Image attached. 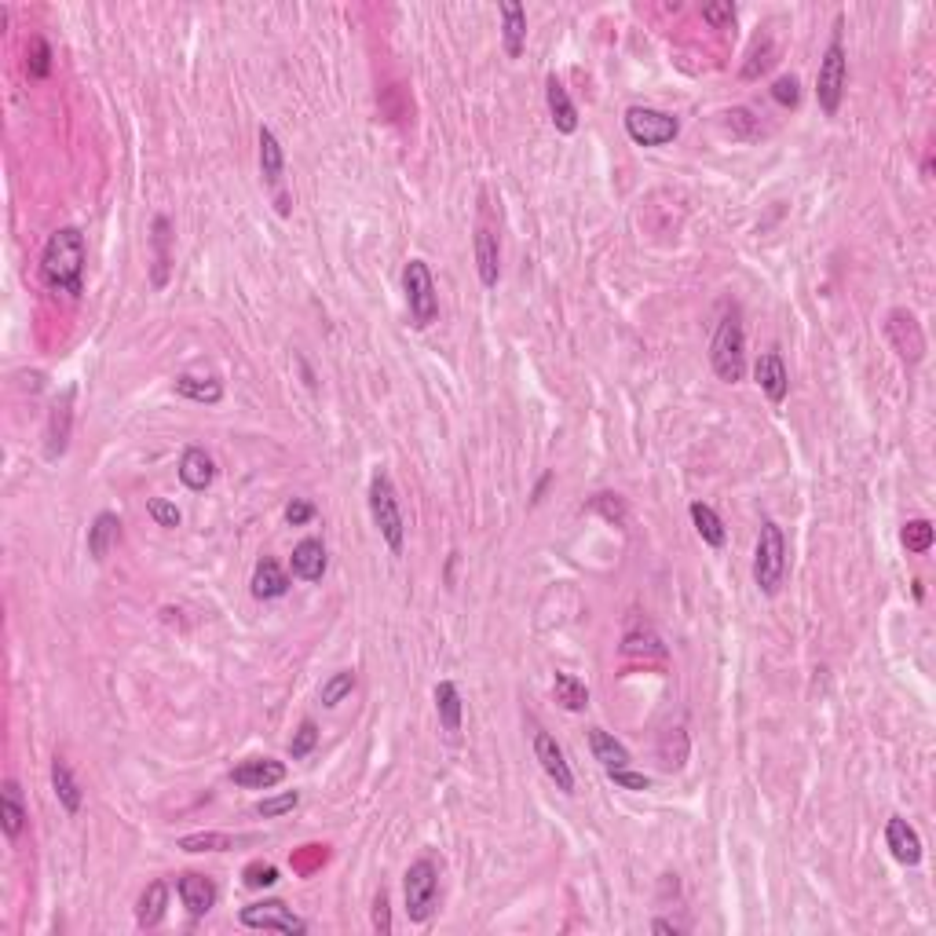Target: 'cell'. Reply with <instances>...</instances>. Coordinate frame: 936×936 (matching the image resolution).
I'll use <instances>...</instances> for the list:
<instances>
[{
	"mask_svg": "<svg viewBox=\"0 0 936 936\" xmlns=\"http://www.w3.org/2000/svg\"><path fill=\"white\" fill-rule=\"evenodd\" d=\"M180 479H183V487L194 490V494H202V490L213 487V479H216L213 454H209V450H202V447H187V450H183Z\"/></svg>",
	"mask_w": 936,
	"mask_h": 936,
	"instance_id": "cell-19",
	"label": "cell"
},
{
	"mask_svg": "<svg viewBox=\"0 0 936 936\" xmlns=\"http://www.w3.org/2000/svg\"><path fill=\"white\" fill-rule=\"evenodd\" d=\"M589 505H593L596 512H604L607 520L618 523V527L626 523V505H622V498H618V494H596V498L589 501Z\"/></svg>",
	"mask_w": 936,
	"mask_h": 936,
	"instance_id": "cell-44",
	"label": "cell"
},
{
	"mask_svg": "<svg viewBox=\"0 0 936 936\" xmlns=\"http://www.w3.org/2000/svg\"><path fill=\"white\" fill-rule=\"evenodd\" d=\"M275 882H278L275 863H253V867L245 871V885H249V889H264V885H275Z\"/></svg>",
	"mask_w": 936,
	"mask_h": 936,
	"instance_id": "cell-46",
	"label": "cell"
},
{
	"mask_svg": "<svg viewBox=\"0 0 936 936\" xmlns=\"http://www.w3.org/2000/svg\"><path fill=\"white\" fill-rule=\"evenodd\" d=\"M85 234L77 227H59V231L44 242L41 253V278L44 286L66 297H81L85 293Z\"/></svg>",
	"mask_w": 936,
	"mask_h": 936,
	"instance_id": "cell-1",
	"label": "cell"
},
{
	"mask_svg": "<svg viewBox=\"0 0 936 936\" xmlns=\"http://www.w3.org/2000/svg\"><path fill=\"white\" fill-rule=\"evenodd\" d=\"M724 117H728V128H735V132H739L743 139L757 136V128H754V117H750V110L735 107V110H728Z\"/></svg>",
	"mask_w": 936,
	"mask_h": 936,
	"instance_id": "cell-50",
	"label": "cell"
},
{
	"mask_svg": "<svg viewBox=\"0 0 936 936\" xmlns=\"http://www.w3.org/2000/svg\"><path fill=\"white\" fill-rule=\"evenodd\" d=\"M315 743H319V728H315V721H300L297 735L289 739V757H308L311 750H315Z\"/></svg>",
	"mask_w": 936,
	"mask_h": 936,
	"instance_id": "cell-41",
	"label": "cell"
},
{
	"mask_svg": "<svg viewBox=\"0 0 936 936\" xmlns=\"http://www.w3.org/2000/svg\"><path fill=\"white\" fill-rule=\"evenodd\" d=\"M260 172H264L267 187L278 194L282 172H286V150H282V143H278V136L271 128H260Z\"/></svg>",
	"mask_w": 936,
	"mask_h": 936,
	"instance_id": "cell-26",
	"label": "cell"
},
{
	"mask_svg": "<svg viewBox=\"0 0 936 936\" xmlns=\"http://www.w3.org/2000/svg\"><path fill=\"white\" fill-rule=\"evenodd\" d=\"M772 99H776L779 107H798V103H801L798 77H779L776 85H772Z\"/></svg>",
	"mask_w": 936,
	"mask_h": 936,
	"instance_id": "cell-45",
	"label": "cell"
},
{
	"mask_svg": "<svg viewBox=\"0 0 936 936\" xmlns=\"http://www.w3.org/2000/svg\"><path fill=\"white\" fill-rule=\"evenodd\" d=\"M885 337L900 351V359L918 362L926 355V337H922V326H918V319L911 311H904V308L889 311V315H885Z\"/></svg>",
	"mask_w": 936,
	"mask_h": 936,
	"instance_id": "cell-11",
	"label": "cell"
},
{
	"mask_svg": "<svg viewBox=\"0 0 936 936\" xmlns=\"http://www.w3.org/2000/svg\"><path fill=\"white\" fill-rule=\"evenodd\" d=\"M351 692H355V673H351V670H337L330 681L322 684L319 699H322V706H326V710H333V706H341V702L348 699Z\"/></svg>",
	"mask_w": 936,
	"mask_h": 936,
	"instance_id": "cell-35",
	"label": "cell"
},
{
	"mask_svg": "<svg viewBox=\"0 0 936 936\" xmlns=\"http://www.w3.org/2000/svg\"><path fill=\"white\" fill-rule=\"evenodd\" d=\"M885 845H889V852H893L900 863H907V867H918V863H922V838H918V830L911 827L904 816H893L885 823Z\"/></svg>",
	"mask_w": 936,
	"mask_h": 936,
	"instance_id": "cell-17",
	"label": "cell"
},
{
	"mask_svg": "<svg viewBox=\"0 0 936 936\" xmlns=\"http://www.w3.org/2000/svg\"><path fill=\"white\" fill-rule=\"evenodd\" d=\"M165 907H169V885L165 882H150L147 889H143V896H139L136 904V922L139 929H154L165 918Z\"/></svg>",
	"mask_w": 936,
	"mask_h": 936,
	"instance_id": "cell-30",
	"label": "cell"
},
{
	"mask_svg": "<svg viewBox=\"0 0 936 936\" xmlns=\"http://www.w3.org/2000/svg\"><path fill=\"white\" fill-rule=\"evenodd\" d=\"M692 523H695V531H699V538L710 549H721L724 542H728V531H724V523H721V516L710 509V505H702V501H692Z\"/></svg>",
	"mask_w": 936,
	"mask_h": 936,
	"instance_id": "cell-32",
	"label": "cell"
},
{
	"mask_svg": "<svg viewBox=\"0 0 936 936\" xmlns=\"http://www.w3.org/2000/svg\"><path fill=\"white\" fill-rule=\"evenodd\" d=\"M326 545L319 538H304V542L293 545V556H289V567H293V578L300 582H322L326 575Z\"/></svg>",
	"mask_w": 936,
	"mask_h": 936,
	"instance_id": "cell-18",
	"label": "cell"
},
{
	"mask_svg": "<svg viewBox=\"0 0 936 936\" xmlns=\"http://www.w3.org/2000/svg\"><path fill=\"white\" fill-rule=\"evenodd\" d=\"M436 713H439V724H443V732L450 735V739H458L461 735V713H465V702H461V692L454 681H439L436 684Z\"/></svg>",
	"mask_w": 936,
	"mask_h": 936,
	"instance_id": "cell-25",
	"label": "cell"
},
{
	"mask_svg": "<svg viewBox=\"0 0 936 936\" xmlns=\"http://www.w3.org/2000/svg\"><path fill=\"white\" fill-rule=\"evenodd\" d=\"M403 896H406V918H410V922H428V918L436 915L439 867L428 860V856H421V860H414L406 867Z\"/></svg>",
	"mask_w": 936,
	"mask_h": 936,
	"instance_id": "cell-7",
	"label": "cell"
},
{
	"mask_svg": "<svg viewBox=\"0 0 936 936\" xmlns=\"http://www.w3.org/2000/svg\"><path fill=\"white\" fill-rule=\"evenodd\" d=\"M659 754H662V765L670 768V772L684 768V761H688V735H684V728H673V732H666V739H662V746H659Z\"/></svg>",
	"mask_w": 936,
	"mask_h": 936,
	"instance_id": "cell-36",
	"label": "cell"
},
{
	"mask_svg": "<svg viewBox=\"0 0 936 936\" xmlns=\"http://www.w3.org/2000/svg\"><path fill=\"white\" fill-rule=\"evenodd\" d=\"M845 85H849V59H845L841 22H838V26H834V37H830V44H827V52L819 59V74H816V99H819V110L827 117H834L841 110Z\"/></svg>",
	"mask_w": 936,
	"mask_h": 936,
	"instance_id": "cell-5",
	"label": "cell"
},
{
	"mask_svg": "<svg viewBox=\"0 0 936 936\" xmlns=\"http://www.w3.org/2000/svg\"><path fill=\"white\" fill-rule=\"evenodd\" d=\"M651 933H673L677 936L681 933V926H677V922H666V918H655V922H651Z\"/></svg>",
	"mask_w": 936,
	"mask_h": 936,
	"instance_id": "cell-51",
	"label": "cell"
},
{
	"mask_svg": "<svg viewBox=\"0 0 936 936\" xmlns=\"http://www.w3.org/2000/svg\"><path fill=\"white\" fill-rule=\"evenodd\" d=\"M234 787L245 790H271L286 779V765L275 761V757H253V761H242V765L231 772Z\"/></svg>",
	"mask_w": 936,
	"mask_h": 936,
	"instance_id": "cell-14",
	"label": "cell"
},
{
	"mask_svg": "<svg viewBox=\"0 0 936 936\" xmlns=\"http://www.w3.org/2000/svg\"><path fill=\"white\" fill-rule=\"evenodd\" d=\"M242 926L245 929H275V933L286 936H304L308 933V922L300 915H293V907H286L282 900H260V904L242 907Z\"/></svg>",
	"mask_w": 936,
	"mask_h": 936,
	"instance_id": "cell-9",
	"label": "cell"
},
{
	"mask_svg": "<svg viewBox=\"0 0 936 936\" xmlns=\"http://www.w3.org/2000/svg\"><path fill=\"white\" fill-rule=\"evenodd\" d=\"M26 819H30V812H26V805L19 798V783L4 779V790H0V827H4V838L19 841L22 830H26Z\"/></svg>",
	"mask_w": 936,
	"mask_h": 936,
	"instance_id": "cell-22",
	"label": "cell"
},
{
	"mask_svg": "<svg viewBox=\"0 0 936 936\" xmlns=\"http://www.w3.org/2000/svg\"><path fill=\"white\" fill-rule=\"evenodd\" d=\"M933 538H936V531L929 520H907L904 531H900V542H904L907 553H929V549H933Z\"/></svg>",
	"mask_w": 936,
	"mask_h": 936,
	"instance_id": "cell-34",
	"label": "cell"
},
{
	"mask_svg": "<svg viewBox=\"0 0 936 936\" xmlns=\"http://www.w3.org/2000/svg\"><path fill=\"white\" fill-rule=\"evenodd\" d=\"M311 520H315V505H311V501L293 498L286 505V523H289V527H304V523H311Z\"/></svg>",
	"mask_w": 936,
	"mask_h": 936,
	"instance_id": "cell-48",
	"label": "cell"
},
{
	"mask_svg": "<svg viewBox=\"0 0 936 936\" xmlns=\"http://www.w3.org/2000/svg\"><path fill=\"white\" fill-rule=\"evenodd\" d=\"M534 757H538V765L545 768V776L553 779L556 787L564 790V794H575V772L567 765L564 746L556 743L549 732H534Z\"/></svg>",
	"mask_w": 936,
	"mask_h": 936,
	"instance_id": "cell-12",
	"label": "cell"
},
{
	"mask_svg": "<svg viewBox=\"0 0 936 936\" xmlns=\"http://www.w3.org/2000/svg\"><path fill=\"white\" fill-rule=\"evenodd\" d=\"M52 787H55V798H59V805H63L66 816H77L81 805H85V794H81L74 772H70V765H66L63 757H55V765H52Z\"/></svg>",
	"mask_w": 936,
	"mask_h": 936,
	"instance_id": "cell-28",
	"label": "cell"
},
{
	"mask_svg": "<svg viewBox=\"0 0 936 936\" xmlns=\"http://www.w3.org/2000/svg\"><path fill=\"white\" fill-rule=\"evenodd\" d=\"M176 392L183 399H191V403L216 406L224 399V384L216 381V377H191V373H183V377H176Z\"/></svg>",
	"mask_w": 936,
	"mask_h": 936,
	"instance_id": "cell-31",
	"label": "cell"
},
{
	"mask_svg": "<svg viewBox=\"0 0 936 936\" xmlns=\"http://www.w3.org/2000/svg\"><path fill=\"white\" fill-rule=\"evenodd\" d=\"M176 893H180L183 907H187V911H191L194 918L209 915V911L216 907V900H220V893H216V882H213V878H205V874H194V871H187V874H180V878H176Z\"/></svg>",
	"mask_w": 936,
	"mask_h": 936,
	"instance_id": "cell-15",
	"label": "cell"
},
{
	"mask_svg": "<svg viewBox=\"0 0 936 936\" xmlns=\"http://www.w3.org/2000/svg\"><path fill=\"white\" fill-rule=\"evenodd\" d=\"M622 651H626V655H655V659L666 655L662 640L655 637L651 629H629L626 640H622Z\"/></svg>",
	"mask_w": 936,
	"mask_h": 936,
	"instance_id": "cell-38",
	"label": "cell"
},
{
	"mask_svg": "<svg viewBox=\"0 0 936 936\" xmlns=\"http://www.w3.org/2000/svg\"><path fill=\"white\" fill-rule=\"evenodd\" d=\"M147 512L154 516V523H158V527H180V520H183L180 509H176L172 501H165V498H150L147 501Z\"/></svg>",
	"mask_w": 936,
	"mask_h": 936,
	"instance_id": "cell-43",
	"label": "cell"
},
{
	"mask_svg": "<svg viewBox=\"0 0 936 936\" xmlns=\"http://www.w3.org/2000/svg\"><path fill=\"white\" fill-rule=\"evenodd\" d=\"M553 692H556V702H560L564 710H571V713H582L585 706H589V688L578 681L575 673H556Z\"/></svg>",
	"mask_w": 936,
	"mask_h": 936,
	"instance_id": "cell-33",
	"label": "cell"
},
{
	"mask_svg": "<svg viewBox=\"0 0 936 936\" xmlns=\"http://www.w3.org/2000/svg\"><path fill=\"white\" fill-rule=\"evenodd\" d=\"M117 542H121V520H117L114 512H99L96 520H92V527H88V556H92L96 564H103Z\"/></svg>",
	"mask_w": 936,
	"mask_h": 936,
	"instance_id": "cell-23",
	"label": "cell"
},
{
	"mask_svg": "<svg viewBox=\"0 0 936 936\" xmlns=\"http://www.w3.org/2000/svg\"><path fill=\"white\" fill-rule=\"evenodd\" d=\"M370 516H373V527L381 531L384 545H388L395 556L403 553L406 520H403L399 494H395L392 476H388V472H373V479H370Z\"/></svg>",
	"mask_w": 936,
	"mask_h": 936,
	"instance_id": "cell-3",
	"label": "cell"
},
{
	"mask_svg": "<svg viewBox=\"0 0 936 936\" xmlns=\"http://www.w3.org/2000/svg\"><path fill=\"white\" fill-rule=\"evenodd\" d=\"M501 41H505V55L509 59H520L523 44H527V8L516 4V0L501 4Z\"/></svg>",
	"mask_w": 936,
	"mask_h": 936,
	"instance_id": "cell-21",
	"label": "cell"
},
{
	"mask_svg": "<svg viewBox=\"0 0 936 936\" xmlns=\"http://www.w3.org/2000/svg\"><path fill=\"white\" fill-rule=\"evenodd\" d=\"M787 578V534L776 520L761 523L754 553V582L765 596H776L779 585Z\"/></svg>",
	"mask_w": 936,
	"mask_h": 936,
	"instance_id": "cell-2",
	"label": "cell"
},
{
	"mask_svg": "<svg viewBox=\"0 0 936 936\" xmlns=\"http://www.w3.org/2000/svg\"><path fill=\"white\" fill-rule=\"evenodd\" d=\"M611 776V783L622 790H651V779L644 776V772H629V768H615V772H607Z\"/></svg>",
	"mask_w": 936,
	"mask_h": 936,
	"instance_id": "cell-47",
	"label": "cell"
},
{
	"mask_svg": "<svg viewBox=\"0 0 936 936\" xmlns=\"http://www.w3.org/2000/svg\"><path fill=\"white\" fill-rule=\"evenodd\" d=\"M289 593V575L278 567V560L264 556L253 571V596L256 600H278V596Z\"/></svg>",
	"mask_w": 936,
	"mask_h": 936,
	"instance_id": "cell-27",
	"label": "cell"
},
{
	"mask_svg": "<svg viewBox=\"0 0 936 936\" xmlns=\"http://www.w3.org/2000/svg\"><path fill=\"white\" fill-rule=\"evenodd\" d=\"M702 22H710L713 30H732V26H735V4H732V0L706 4V8H702Z\"/></svg>",
	"mask_w": 936,
	"mask_h": 936,
	"instance_id": "cell-42",
	"label": "cell"
},
{
	"mask_svg": "<svg viewBox=\"0 0 936 936\" xmlns=\"http://www.w3.org/2000/svg\"><path fill=\"white\" fill-rule=\"evenodd\" d=\"M626 132L637 147H666V143H673V139L681 136V121L655 107H629Z\"/></svg>",
	"mask_w": 936,
	"mask_h": 936,
	"instance_id": "cell-8",
	"label": "cell"
},
{
	"mask_svg": "<svg viewBox=\"0 0 936 936\" xmlns=\"http://www.w3.org/2000/svg\"><path fill=\"white\" fill-rule=\"evenodd\" d=\"M545 103H549V114H553V125L556 132H564V136H571L578 128V107L571 103V96H567V88L556 81V77H549L545 81Z\"/></svg>",
	"mask_w": 936,
	"mask_h": 936,
	"instance_id": "cell-24",
	"label": "cell"
},
{
	"mask_svg": "<svg viewBox=\"0 0 936 936\" xmlns=\"http://www.w3.org/2000/svg\"><path fill=\"white\" fill-rule=\"evenodd\" d=\"M589 750H593V757L607 768V772L629 768V750L618 743L611 732H604V728H589Z\"/></svg>",
	"mask_w": 936,
	"mask_h": 936,
	"instance_id": "cell-29",
	"label": "cell"
},
{
	"mask_svg": "<svg viewBox=\"0 0 936 936\" xmlns=\"http://www.w3.org/2000/svg\"><path fill=\"white\" fill-rule=\"evenodd\" d=\"M754 377H757V388H761V392H765L776 406L787 399L790 373H787V362H783V355H779V351H765V355L757 359Z\"/></svg>",
	"mask_w": 936,
	"mask_h": 936,
	"instance_id": "cell-16",
	"label": "cell"
},
{
	"mask_svg": "<svg viewBox=\"0 0 936 936\" xmlns=\"http://www.w3.org/2000/svg\"><path fill=\"white\" fill-rule=\"evenodd\" d=\"M26 70H30V77H37V81L52 74V48H48L44 37H30V48H26Z\"/></svg>",
	"mask_w": 936,
	"mask_h": 936,
	"instance_id": "cell-39",
	"label": "cell"
},
{
	"mask_svg": "<svg viewBox=\"0 0 936 936\" xmlns=\"http://www.w3.org/2000/svg\"><path fill=\"white\" fill-rule=\"evenodd\" d=\"M373 929L377 933H392V907H388V893H377V900H373Z\"/></svg>",
	"mask_w": 936,
	"mask_h": 936,
	"instance_id": "cell-49",
	"label": "cell"
},
{
	"mask_svg": "<svg viewBox=\"0 0 936 936\" xmlns=\"http://www.w3.org/2000/svg\"><path fill=\"white\" fill-rule=\"evenodd\" d=\"M403 289H406V308H410V322L417 330H428L439 315V293H436V278H432V267L425 260H410L403 267Z\"/></svg>",
	"mask_w": 936,
	"mask_h": 936,
	"instance_id": "cell-6",
	"label": "cell"
},
{
	"mask_svg": "<svg viewBox=\"0 0 936 936\" xmlns=\"http://www.w3.org/2000/svg\"><path fill=\"white\" fill-rule=\"evenodd\" d=\"M300 805V794L297 790H286V794H278V798H264L260 805H256V816L264 819H278L286 816V812H293Z\"/></svg>",
	"mask_w": 936,
	"mask_h": 936,
	"instance_id": "cell-40",
	"label": "cell"
},
{
	"mask_svg": "<svg viewBox=\"0 0 936 936\" xmlns=\"http://www.w3.org/2000/svg\"><path fill=\"white\" fill-rule=\"evenodd\" d=\"M476 271H479V282L487 289L498 286V275H501V245H498V234L490 231L487 224L476 227Z\"/></svg>",
	"mask_w": 936,
	"mask_h": 936,
	"instance_id": "cell-20",
	"label": "cell"
},
{
	"mask_svg": "<svg viewBox=\"0 0 936 936\" xmlns=\"http://www.w3.org/2000/svg\"><path fill=\"white\" fill-rule=\"evenodd\" d=\"M150 253H154V260H150V282H154V289H165L172 275V220L169 216H154V227H150Z\"/></svg>",
	"mask_w": 936,
	"mask_h": 936,
	"instance_id": "cell-13",
	"label": "cell"
},
{
	"mask_svg": "<svg viewBox=\"0 0 936 936\" xmlns=\"http://www.w3.org/2000/svg\"><path fill=\"white\" fill-rule=\"evenodd\" d=\"M70 432H74V388H66L48 410V425H44V458L59 461L70 447Z\"/></svg>",
	"mask_w": 936,
	"mask_h": 936,
	"instance_id": "cell-10",
	"label": "cell"
},
{
	"mask_svg": "<svg viewBox=\"0 0 936 936\" xmlns=\"http://www.w3.org/2000/svg\"><path fill=\"white\" fill-rule=\"evenodd\" d=\"M710 366L724 384H739L746 373V333L739 315H724L710 341Z\"/></svg>",
	"mask_w": 936,
	"mask_h": 936,
	"instance_id": "cell-4",
	"label": "cell"
},
{
	"mask_svg": "<svg viewBox=\"0 0 936 936\" xmlns=\"http://www.w3.org/2000/svg\"><path fill=\"white\" fill-rule=\"evenodd\" d=\"M180 849L183 852H227V849H234V838L231 834L205 830V834H187V838H180Z\"/></svg>",
	"mask_w": 936,
	"mask_h": 936,
	"instance_id": "cell-37",
	"label": "cell"
}]
</instances>
